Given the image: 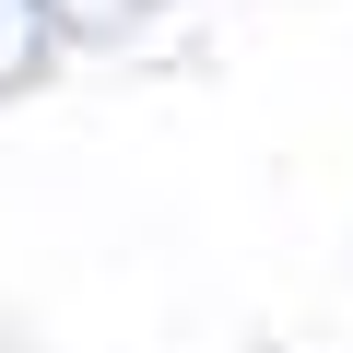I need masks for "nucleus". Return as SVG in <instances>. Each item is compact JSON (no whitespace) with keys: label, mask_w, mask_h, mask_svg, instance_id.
I'll use <instances>...</instances> for the list:
<instances>
[]
</instances>
